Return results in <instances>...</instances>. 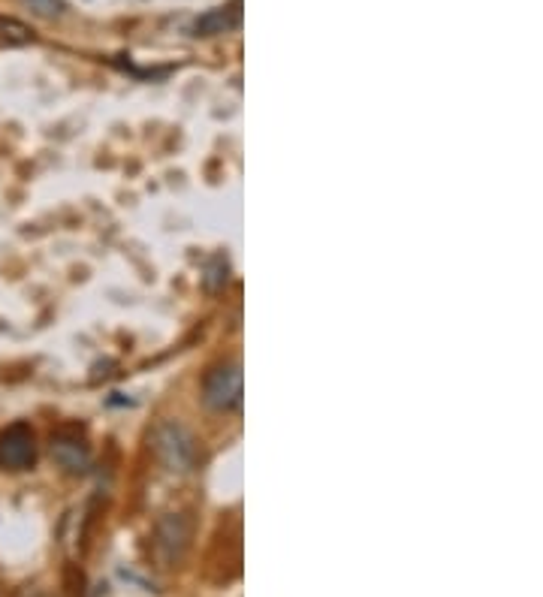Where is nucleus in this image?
Instances as JSON below:
<instances>
[{"label":"nucleus","instance_id":"4","mask_svg":"<svg viewBox=\"0 0 543 597\" xmlns=\"http://www.w3.org/2000/svg\"><path fill=\"white\" fill-rule=\"evenodd\" d=\"M37 456V444H34V432L25 423L10 426L4 435H0V465L10 471H22L34 462Z\"/></svg>","mask_w":543,"mask_h":597},{"label":"nucleus","instance_id":"7","mask_svg":"<svg viewBox=\"0 0 543 597\" xmlns=\"http://www.w3.org/2000/svg\"><path fill=\"white\" fill-rule=\"evenodd\" d=\"M31 28L22 25L19 19H4L0 16V43H7V46H25L31 43Z\"/></svg>","mask_w":543,"mask_h":597},{"label":"nucleus","instance_id":"1","mask_svg":"<svg viewBox=\"0 0 543 597\" xmlns=\"http://www.w3.org/2000/svg\"><path fill=\"white\" fill-rule=\"evenodd\" d=\"M151 447H154V456L160 459L163 468L175 471V474H188L197 468L200 462V447H197V438L175 420H163L157 423L154 435H151Z\"/></svg>","mask_w":543,"mask_h":597},{"label":"nucleus","instance_id":"3","mask_svg":"<svg viewBox=\"0 0 543 597\" xmlns=\"http://www.w3.org/2000/svg\"><path fill=\"white\" fill-rule=\"evenodd\" d=\"M188 543H191V525L185 516H163L154 528V558L163 564V567H172L178 564L181 558H185L188 552Z\"/></svg>","mask_w":543,"mask_h":597},{"label":"nucleus","instance_id":"9","mask_svg":"<svg viewBox=\"0 0 543 597\" xmlns=\"http://www.w3.org/2000/svg\"><path fill=\"white\" fill-rule=\"evenodd\" d=\"M28 597H46V594H28Z\"/></svg>","mask_w":543,"mask_h":597},{"label":"nucleus","instance_id":"6","mask_svg":"<svg viewBox=\"0 0 543 597\" xmlns=\"http://www.w3.org/2000/svg\"><path fill=\"white\" fill-rule=\"evenodd\" d=\"M239 22H242V10H239V4H230V7H221V10H212L209 16H203L194 31L200 37H215V34L236 31Z\"/></svg>","mask_w":543,"mask_h":597},{"label":"nucleus","instance_id":"2","mask_svg":"<svg viewBox=\"0 0 543 597\" xmlns=\"http://www.w3.org/2000/svg\"><path fill=\"white\" fill-rule=\"evenodd\" d=\"M203 398L212 411H233L239 408L242 402V368L236 362H224V365H215L209 374H206V383H203Z\"/></svg>","mask_w":543,"mask_h":597},{"label":"nucleus","instance_id":"8","mask_svg":"<svg viewBox=\"0 0 543 597\" xmlns=\"http://www.w3.org/2000/svg\"><path fill=\"white\" fill-rule=\"evenodd\" d=\"M25 10H31V16L37 19H58L64 16V0H19Z\"/></svg>","mask_w":543,"mask_h":597},{"label":"nucleus","instance_id":"5","mask_svg":"<svg viewBox=\"0 0 543 597\" xmlns=\"http://www.w3.org/2000/svg\"><path fill=\"white\" fill-rule=\"evenodd\" d=\"M52 459H55L67 474H82V471H88V465H91L88 447H85L79 438H73V435H58V438L52 441Z\"/></svg>","mask_w":543,"mask_h":597}]
</instances>
